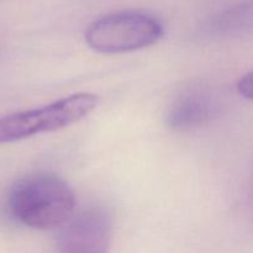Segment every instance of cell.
<instances>
[{"mask_svg": "<svg viewBox=\"0 0 253 253\" xmlns=\"http://www.w3.org/2000/svg\"><path fill=\"white\" fill-rule=\"evenodd\" d=\"M76 194L68 183L51 172H37L17 180L7 195L10 214L34 230L59 229L76 211Z\"/></svg>", "mask_w": 253, "mask_h": 253, "instance_id": "cell-1", "label": "cell"}, {"mask_svg": "<svg viewBox=\"0 0 253 253\" xmlns=\"http://www.w3.org/2000/svg\"><path fill=\"white\" fill-rule=\"evenodd\" d=\"M98 103V95L82 91L41 108L2 116L0 118V145L73 125L93 113Z\"/></svg>", "mask_w": 253, "mask_h": 253, "instance_id": "cell-2", "label": "cell"}, {"mask_svg": "<svg viewBox=\"0 0 253 253\" xmlns=\"http://www.w3.org/2000/svg\"><path fill=\"white\" fill-rule=\"evenodd\" d=\"M163 35V25L152 15L120 11L91 22L85 31V42L99 53H128L157 43Z\"/></svg>", "mask_w": 253, "mask_h": 253, "instance_id": "cell-3", "label": "cell"}, {"mask_svg": "<svg viewBox=\"0 0 253 253\" xmlns=\"http://www.w3.org/2000/svg\"><path fill=\"white\" fill-rule=\"evenodd\" d=\"M113 239V221L106 209L89 205L59 227L56 237L58 253H109Z\"/></svg>", "mask_w": 253, "mask_h": 253, "instance_id": "cell-4", "label": "cell"}, {"mask_svg": "<svg viewBox=\"0 0 253 253\" xmlns=\"http://www.w3.org/2000/svg\"><path fill=\"white\" fill-rule=\"evenodd\" d=\"M216 114V101L204 89H190L180 94L169 106L166 125L173 131H188L209 123Z\"/></svg>", "mask_w": 253, "mask_h": 253, "instance_id": "cell-5", "label": "cell"}, {"mask_svg": "<svg viewBox=\"0 0 253 253\" xmlns=\"http://www.w3.org/2000/svg\"><path fill=\"white\" fill-rule=\"evenodd\" d=\"M237 91L241 96L253 100V71L245 74L237 83Z\"/></svg>", "mask_w": 253, "mask_h": 253, "instance_id": "cell-6", "label": "cell"}]
</instances>
